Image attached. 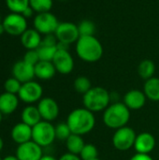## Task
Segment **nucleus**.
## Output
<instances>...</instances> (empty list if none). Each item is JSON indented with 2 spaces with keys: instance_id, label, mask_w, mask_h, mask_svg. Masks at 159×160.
I'll return each instance as SVG.
<instances>
[{
  "instance_id": "obj_1",
  "label": "nucleus",
  "mask_w": 159,
  "mask_h": 160,
  "mask_svg": "<svg viewBox=\"0 0 159 160\" xmlns=\"http://www.w3.org/2000/svg\"><path fill=\"white\" fill-rule=\"evenodd\" d=\"M67 124L72 134L83 136L94 129L96 126V117L94 112L86 108H77L68 114Z\"/></svg>"
},
{
  "instance_id": "obj_2",
  "label": "nucleus",
  "mask_w": 159,
  "mask_h": 160,
  "mask_svg": "<svg viewBox=\"0 0 159 160\" xmlns=\"http://www.w3.org/2000/svg\"><path fill=\"white\" fill-rule=\"evenodd\" d=\"M76 52L80 59L95 63L103 55V46L95 36H81L76 42Z\"/></svg>"
},
{
  "instance_id": "obj_3",
  "label": "nucleus",
  "mask_w": 159,
  "mask_h": 160,
  "mask_svg": "<svg viewBox=\"0 0 159 160\" xmlns=\"http://www.w3.org/2000/svg\"><path fill=\"white\" fill-rule=\"evenodd\" d=\"M130 119V110L124 102H114L110 104L104 111L102 120L106 127L117 130L127 125Z\"/></svg>"
},
{
  "instance_id": "obj_4",
  "label": "nucleus",
  "mask_w": 159,
  "mask_h": 160,
  "mask_svg": "<svg viewBox=\"0 0 159 160\" xmlns=\"http://www.w3.org/2000/svg\"><path fill=\"white\" fill-rule=\"evenodd\" d=\"M82 97L84 108L92 112H104L111 102V94L101 86L92 87Z\"/></svg>"
},
{
  "instance_id": "obj_5",
  "label": "nucleus",
  "mask_w": 159,
  "mask_h": 160,
  "mask_svg": "<svg viewBox=\"0 0 159 160\" xmlns=\"http://www.w3.org/2000/svg\"><path fill=\"white\" fill-rule=\"evenodd\" d=\"M55 140V127L51 122L42 120L32 128V141L42 148L51 145Z\"/></svg>"
},
{
  "instance_id": "obj_6",
  "label": "nucleus",
  "mask_w": 159,
  "mask_h": 160,
  "mask_svg": "<svg viewBox=\"0 0 159 160\" xmlns=\"http://www.w3.org/2000/svg\"><path fill=\"white\" fill-rule=\"evenodd\" d=\"M2 24L5 28V33L12 37H21L28 28L27 19L20 13L9 12L2 20Z\"/></svg>"
},
{
  "instance_id": "obj_7",
  "label": "nucleus",
  "mask_w": 159,
  "mask_h": 160,
  "mask_svg": "<svg viewBox=\"0 0 159 160\" xmlns=\"http://www.w3.org/2000/svg\"><path fill=\"white\" fill-rule=\"evenodd\" d=\"M59 23L60 22L56 18V16L51 11L37 13L33 20L34 28L42 36L54 34Z\"/></svg>"
},
{
  "instance_id": "obj_8",
  "label": "nucleus",
  "mask_w": 159,
  "mask_h": 160,
  "mask_svg": "<svg viewBox=\"0 0 159 160\" xmlns=\"http://www.w3.org/2000/svg\"><path fill=\"white\" fill-rule=\"evenodd\" d=\"M136 132L130 127H124L115 130L112 136V144L119 151H127L134 147L136 141Z\"/></svg>"
},
{
  "instance_id": "obj_9",
  "label": "nucleus",
  "mask_w": 159,
  "mask_h": 160,
  "mask_svg": "<svg viewBox=\"0 0 159 160\" xmlns=\"http://www.w3.org/2000/svg\"><path fill=\"white\" fill-rule=\"evenodd\" d=\"M42 95H43L42 86L35 81H30L22 83L21 89L18 93V97L20 100L29 105L38 102L42 98Z\"/></svg>"
},
{
  "instance_id": "obj_10",
  "label": "nucleus",
  "mask_w": 159,
  "mask_h": 160,
  "mask_svg": "<svg viewBox=\"0 0 159 160\" xmlns=\"http://www.w3.org/2000/svg\"><path fill=\"white\" fill-rule=\"evenodd\" d=\"M54 35L58 42H62L67 45L76 43L79 38L81 37L78 25L71 22H60Z\"/></svg>"
},
{
  "instance_id": "obj_11",
  "label": "nucleus",
  "mask_w": 159,
  "mask_h": 160,
  "mask_svg": "<svg viewBox=\"0 0 159 160\" xmlns=\"http://www.w3.org/2000/svg\"><path fill=\"white\" fill-rule=\"evenodd\" d=\"M52 64L56 71L60 74L67 75L74 69V59L68 50H58L52 59Z\"/></svg>"
},
{
  "instance_id": "obj_12",
  "label": "nucleus",
  "mask_w": 159,
  "mask_h": 160,
  "mask_svg": "<svg viewBox=\"0 0 159 160\" xmlns=\"http://www.w3.org/2000/svg\"><path fill=\"white\" fill-rule=\"evenodd\" d=\"M15 156L19 160H40L43 157L42 147L30 141L18 145Z\"/></svg>"
},
{
  "instance_id": "obj_13",
  "label": "nucleus",
  "mask_w": 159,
  "mask_h": 160,
  "mask_svg": "<svg viewBox=\"0 0 159 160\" xmlns=\"http://www.w3.org/2000/svg\"><path fill=\"white\" fill-rule=\"evenodd\" d=\"M37 107L43 121L52 122L59 115V106L52 98H42L38 101Z\"/></svg>"
},
{
  "instance_id": "obj_14",
  "label": "nucleus",
  "mask_w": 159,
  "mask_h": 160,
  "mask_svg": "<svg viewBox=\"0 0 159 160\" xmlns=\"http://www.w3.org/2000/svg\"><path fill=\"white\" fill-rule=\"evenodd\" d=\"M12 77L16 78L22 83L33 81L35 76V66L26 63L23 60L17 61L11 69Z\"/></svg>"
},
{
  "instance_id": "obj_15",
  "label": "nucleus",
  "mask_w": 159,
  "mask_h": 160,
  "mask_svg": "<svg viewBox=\"0 0 159 160\" xmlns=\"http://www.w3.org/2000/svg\"><path fill=\"white\" fill-rule=\"evenodd\" d=\"M146 96L143 91L133 89L126 93L124 96V104L131 111H138L144 107L146 103Z\"/></svg>"
},
{
  "instance_id": "obj_16",
  "label": "nucleus",
  "mask_w": 159,
  "mask_h": 160,
  "mask_svg": "<svg viewBox=\"0 0 159 160\" xmlns=\"http://www.w3.org/2000/svg\"><path fill=\"white\" fill-rule=\"evenodd\" d=\"M156 147V138L149 132H142L136 137L134 149L138 154L150 155Z\"/></svg>"
},
{
  "instance_id": "obj_17",
  "label": "nucleus",
  "mask_w": 159,
  "mask_h": 160,
  "mask_svg": "<svg viewBox=\"0 0 159 160\" xmlns=\"http://www.w3.org/2000/svg\"><path fill=\"white\" fill-rule=\"evenodd\" d=\"M11 139L18 145L32 141V127L21 122L16 124L10 132Z\"/></svg>"
},
{
  "instance_id": "obj_18",
  "label": "nucleus",
  "mask_w": 159,
  "mask_h": 160,
  "mask_svg": "<svg viewBox=\"0 0 159 160\" xmlns=\"http://www.w3.org/2000/svg\"><path fill=\"white\" fill-rule=\"evenodd\" d=\"M22 45L26 50H37L42 41V35L34 27L27 28L20 37Z\"/></svg>"
},
{
  "instance_id": "obj_19",
  "label": "nucleus",
  "mask_w": 159,
  "mask_h": 160,
  "mask_svg": "<svg viewBox=\"0 0 159 160\" xmlns=\"http://www.w3.org/2000/svg\"><path fill=\"white\" fill-rule=\"evenodd\" d=\"M20 98L18 95L10 93H3L0 95V112L3 115H8L13 113L19 106Z\"/></svg>"
},
{
  "instance_id": "obj_20",
  "label": "nucleus",
  "mask_w": 159,
  "mask_h": 160,
  "mask_svg": "<svg viewBox=\"0 0 159 160\" xmlns=\"http://www.w3.org/2000/svg\"><path fill=\"white\" fill-rule=\"evenodd\" d=\"M56 69L52 62L49 61H39L35 66V76L42 81H48L54 77Z\"/></svg>"
},
{
  "instance_id": "obj_21",
  "label": "nucleus",
  "mask_w": 159,
  "mask_h": 160,
  "mask_svg": "<svg viewBox=\"0 0 159 160\" xmlns=\"http://www.w3.org/2000/svg\"><path fill=\"white\" fill-rule=\"evenodd\" d=\"M21 119L22 123L32 128L35 127L37 124H38L40 121H42V118L40 116L37 107L34 105H28L22 111Z\"/></svg>"
},
{
  "instance_id": "obj_22",
  "label": "nucleus",
  "mask_w": 159,
  "mask_h": 160,
  "mask_svg": "<svg viewBox=\"0 0 159 160\" xmlns=\"http://www.w3.org/2000/svg\"><path fill=\"white\" fill-rule=\"evenodd\" d=\"M143 93L145 94L147 99L151 101H159V78L153 77L147 81L143 85Z\"/></svg>"
},
{
  "instance_id": "obj_23",
  "label": "nucleus",
  "mask_w": 159,
  "mask_h": 160,
  "mask_svg": "<svg viewBox=\"0 0 159 160\" xmlns=\"http://www.w3.org/2000/svg\"><path fill=\"white\" fill-rule=\"evenodd\" d=\"M85 142L82 139V136L77 134H71L68 139L66 141V146L68 153L79 156L84 147Z\"/></svg>"
},
{
  "instance_id": "obj_24",
  "label": "nucleus",
  "mask_w": 159,
  "mask_h": 160,
  "mask_svg": "<svg viewBox=\"0 0 159 160\" xmlns=\"http://www.w3.org/2000/svg\"><path fill=\"white\" fill-rule=\"evenodd\" d=\"M156 72V65L155 63L150 60V59H145L142 60L139 67H138V73L139 76L142 79V80H149L151 78L154 77Z\"/></svg>"
},
{
  "instance_id": "obj_25",
  "label": "nucleus",
  "mask_w": 159,
  "mask_h": 160,
  "mask_svg": "<svg viewBox=\"0 0 159 160\" xmlns=\"http://www.w3.org/2000/svg\"><path fill=\"white\" fill-rule=\"evenodd\" d=\"M73 87L77 93L83 96L93 86H92V82L89 80V78H87L85 76H79L78 78L75 79V81L73 82Z\"/></svg>"
},
{
  "instance_id": "obj_26",
  "label": "nucleus",
  "mask_w": 159,
  "mask_h": 160,
  "mask_svg": "<svg viewBox=\"0 0 159 160\" xmlns=\"http://www.w3.org/2000/svg\"><path fill=\"white\" fill-rule=\"evenodd\" d=\"M53 5V0H30L29 6L37 13L51 11Z\"/></svg>"
},
{
  "instance_id": "obj_27",
  "label": "nucleus",
  "mask_w": 159,
  "mask_h": 160,
  "mask_svg": "<svg viewBox=\"0 0 159 160\" xmlns=\"http://www.w3.org/2000/svg\"><path fill=\"white\" fill-rule=\"evenodd\" d=\"M37 53L39 57V61H49L52 62L56 52H57V46H46V45H40L37 49Z\"/></svg>"
},
{
  "instance_id": "obj_28",
  "label": "nucleus",
  "mask_w": 159,
  "mask_h": 160,
  "mask_svg": "<svg viewBox=\"0 0 159 160\" xmlns=\"http://www.w3.org/2000/svg\"><path fill=\"white\" fill-rule=\"evenodd\" d=\"M29 1L30 0H5L6 6L10 12L20 14L29 7Z\"/></svg>"
},
{
  "instance_id": "obj_29",
  "label": "nucleus",
  "mask_w": 159,
  "mask_h": 160,
  "mask_svg": "<svg viewBox=\"0 0 159 160\" xmlns=\"http://www.w3.org/2000/svg\"><path fill=\"white\" fill-rule=\"evenodd\" d=\"M79 157L82 160H92L98 158V150L92 143H85Z\"/></svg>"
},
{
  "instance_id": "obj_30",
  "label": "nucleus",
  "mask_w": 159,
  "mask_h": 160,
  "mask_svg": "<svg viewBox=\"0 0 159 160\" xmlns=\"http://www.w3.org/2000/svg\"><path fill=\"white\" fill-rule=\"evenodd\" d=\"M71 134L72 132L67 122H62L55 126V137L57 140L66 142Z\"/></svg>"
},
{
  "instance_id": "obj_31",
  "label": "nucleus",
  "mask_w": 159,
  "mask_h": 160,
  "mask_svg": "<svg viewBox=\"0 0 159 160\" xmlns=\"http://www.w3.org/2000/svg\"><path fill=\"white\" fill-rule=\"evenodd\" d=\"M80 36H94L96 32V25L91 20H82L78 24Z\"/></svg>"
},
{
  "instance_id": "obj_32",
  "label": "nucleus",
  "mask_w": 159,
  "mask_h": 160,
  "mask_svg": "<svg viewBox=\"0 0 159 160\" xmlns=\"http://www.w3.org/2000/svg\"><path fill=\"white\" fill-rule=\"evenodd\" d=\"M22 86V82H19L16 78L11 77L8 78L7 80H6V82H4V89L5 92L7 93H10V94H14V95H18L20 89Z\"/></svg>"
},
{
  "instance_id": "obj_33",
  "label": "nucleus",
  "mask_w": 159,
  "mask_h": 160,
  "mask_svg": "<svg viewBox=\"0 0 159 160\" xmlns=\"http://www.w3.org/2000/svg\"><path fill=\"white\" fill-rule=\"evenodd\" d=\"M22 60L32 66H36L39 62L37 51V50H26V52L24 53Z\"/></svg>"
},
{
  "instance_id": "obj_34",
  "label": "nucleus",
  "mask_w": 159,
  "mask_h": 160,
  "mask_svg": "<svg viewBox=\"0 0 159 160\" xmlns=\"http://www.w3.org/2000/svg\"><path fill=\"white\" fill-rule=\"evenodd\" d=\"M58 40L54 34H50L42 37V41L40 45H46V46H57Z\"/></svg>"
},
{
  "instance_id": "obj_35",
  "label": "nucleus",
  "mask_w": 159,
  "mask_h": 160,
  "mask_svg": "<svg viewBox=\"0 0 159 160\" xmlns=\"http://www.w3.org/2000/svg\"><path fill=\"white\" fill-rule=\"evenodd\" d=\"M130 160H154V158L150 155H145V154H135Z\"/></svg>"
},
{
  "instance_id": "obj_36",
  "label": "nucleus",
  "mask_w": 159,
  "mask_h": 160,
  "mask_svg": "<svg viewBox=\"0 0 159 160\" xmlns=\"http://www.w3.org/2000/svg\"><path fill=\"white\" fill-rule=\"evenodd\" d=\"M58 160H82V158L77 155H73V154H70V153H66Z\"/></svg>"
},
{
  "instance_id": "obj_37",
  "label": "nucleus",
  "mask_w": 159,
  "mask_h": 160,
  "mask_svg": "<svg viewBox=\"0 0 159 160\" xmlns=\"http://www.w3.org/2000/svg\"><path fill=\"white\" fill-rule=\"evenodd\" d=\"M35 13H36V12H35V11L33 10V8H32L29 6L27 8H25V9L22 11V15H23V16H24L26 19H28V18H31V17H33Z\"/></svg>"
},
{
  "instance_id": "obj_38",
  "label": "nucleus",
  "mask_w": 159,
  "mask_h": 160,
  "mask_svg": "<svg viewBox=\"0 0 159 160\" xmlns=\"http://www.w3.org/2000/svg\"><path fill=\"white\" fill-rule=\"evenodd\" d=\"M40 160H58V159H56L54 157L50 156V155H46V156H44V155H43V157L40 158Z\"/></svg>"
},
{
  "instance_id": "obj_39",
  "label": "nucleus",
  "mask_w": 159,
  "mask_h": 160,
  "mask_svg": "<svg viewBox=\"0 0 159 160\" xmlns=\"http://www.w3.org/2000/svg\"><path fill=\"white\" fill-rule=\"evenodd\" d=\"M2 160H19L17 158L16 156H7L4 158H2Z\"/></svg>"
},
{
  "instance_id": "obj_40",
  "label": "nucleus",
  "mask_w": 159,
  "mask_h": 160,
  "mask_svg": "<svg viewBox=\"0 0 159 160\" xmlns=\"http://www.w3.org/2000/svg\"><path fill=\"white\" fill-rule=\"evenodd\" d=\"M5 33V28H4V26H3V24H2V22L0 23V36L1 35H3Z\"/></svg>"
},
{
  "instance_id": "obj_41",
  "label": "nucleus",
  "mask_w": 159,
  "mask_h": 160,
  "mask_svg": "<svg viewBox=\"0 0 159 160\" xmlns=\"http://www.w3.org/2000/svg\"><path fill=\"white\" fill-rule=\"evenodd\" d=\"M3 147H4V142H3V139L0 137V152L2 151Z\"/></svg>"
},
{
  "instance_id": "obj_42",
  "label": "nucleus",
  "mask_w": 159,
  "mask_h": 160,
  "mask_svg": "<svg viewBox=\"0 0 159 160\" xmlns=\"http://www.w3.org/2000/svg\"><path fill=\"white\" fill-rule=\"evenodd\" d=\"M2 119H3V113L0 112V123L2 122Z\"/></svg>"
},
{
  "instance_id": "obj_43",
  "label": "nucleus",
  "mask_w": 159,
  "mask_h": 160,
  "mask_svg": "<svg viewBox=\"0 0 159 160\" xmlns=\"http://www.w3.org/2000/svg\"><path fill=\"white\" fill-rule=\"evenodd\" d=\"M92 160H101V159H99V158H95V159H92Z\"/></svg>"
},
{
  "instance_id": "obj_44",
  "label": "nucleus",
  "mask_w": 159,
  "mask_h": 160,
  "mask_svg": "<svg viewBox=\"0 0 159 160\" xmlns=\"http://www.w3.org/2000/svg\"><path fill=\"white\" fill-rule=\"evenodd\" d=\"M2 22V19H1V16H0V23Z\"/></svg>"
},
{
  "instance_id": "obj_45",
  "label": "nucleus",
  "mask_w": 159,
  "mask_h": 160,
  "mask_svg": "<svg viewBox=\"0 0 159 160\" xmlns=\"http://www.w3.org/2000/svg\"><path fill=\"white\" fill-rule=\"evenodd\" d=\"M0 160H2V158H0Z\"/></svg>"
}]
</instances>
